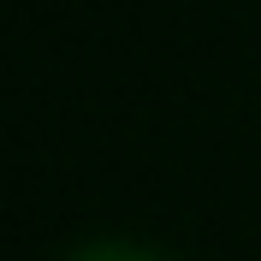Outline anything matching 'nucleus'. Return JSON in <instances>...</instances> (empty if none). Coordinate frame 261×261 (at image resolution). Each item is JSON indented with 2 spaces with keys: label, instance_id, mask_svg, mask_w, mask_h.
<instances>
[{
  "label": "nucleus",
  "instance_id": "1",
  "mask_svg": "<svg viewBox=\"0 0 261 261\" xmlns=\"http://www.w3.org/2000/svg\"><path fill=\"white\" fill-rule=\"evenodd\" d=\"M77 261H143V255H130V249H89V255H77Z\"/></svg>",
  "mask_w": 261,
  "mask_h": 261
}]
</instances>
